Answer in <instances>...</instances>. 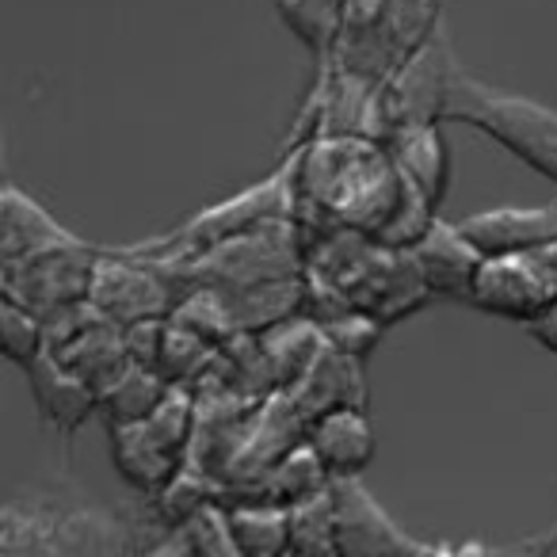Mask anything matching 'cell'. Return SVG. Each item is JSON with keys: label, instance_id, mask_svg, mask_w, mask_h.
Listing matches in <instances>:
<instances>
[{"label": "cell", "instance_id": "obj_32", "mask_svg": "<svg viewBox=\"0 0 557 557\" xmlns=\"http://www.w3.org/2000/svg\"><path fill=\"white\" fill-rule=\"evenodd\" d=\"M172 321H180V325L202 333L207 341H214L218 348H222V344H230L233 336H237V325H233L225 302L214 295V290H207V287H187L184 298H180V306L172 310Z\"/></svg>", "mask_w": 557, "mask_h": 557}, {"label": "cell", "instance_id": "obj_12", "mask_svg": "<svg viewBox=\"0 0 557 557\" xmlns=\"http://www.w3.org/2000/svg\"><path fill=\"white\" fill-rule=\"evenodd\" d=\"M336 511H341V557L371 554H443L450 546L409 534L359 478H333Z\"/></svg>", "mask_w": 557, "mask_h": 557}, {"label": "cell", "instance_id": "obj_11", "mask_svg": "<svg viewBox=\"0 0 557 557\" xmlns=\"http://www.w3.org/2000/svg\"><path fill=\"white\" fill-rule=\"evenodd\" d=\"M458 73V58L447 42V32H435L405 65H397L382 81V115L386 134L401 123H443L450 81Z\"/></svg>", "mask_w": 557, "mask_h": 557}, {"label": "cell", "instance_id": "obj_16", "mask_svg": "<svg viewBox=\"0 0 557 557\" xmlns=\"http://www.w3.org/2000/svg\"><path fill=\"white\" fill-rule=\"evenodd\" d=\"M485 256L557 245V202L546 207H493L458 222Z\"/></svg>", "mask_w": 557, "mask_h": 557}, {"label": "cell", "instance_id": "obj_24", "mask_svg": "<svg viewBox=\"0 0 557 557\" xmlns=\"http://www.w3.org/2000/svg\"><path fill=\"white\" fill-rule=\"evenodd\" d=\"M260 344H263V351H268L271 367H275L278 389H287L310 371L313 359L325 351L329 341L318 321L306 318V313H295V318L278 321V325L260 329Z\"/></svg>", "mask_w": 557, "mask_h": 557}, {"label": "cell", "instance_id": "obj_7", "mask_svg": "<svg viewBox=\"0 0 557 557\" xmlns=\"http://www.w3.org/2000/svg\"><path fill=\"white\" fill-rule=\"evenodd\" d=\"M100 256L103 245L77 237L65 240V245L16 256V260H0V298L24 306L39 318H50L65 306L88 302Z\"/></svg>", "mask_w": 557, "mask_h": 557}, {"label": "cell", "instance_id": "obj_21", "mask_svg": "<svg viewBox=\"0 0 557 557\" xmlns=\"http://www.w3.org/2000/svg\"><path fill=\"white\" fill-rule=\"evenodd\" d=\"M65 240H77V233L65 230L24 187L4 184V191H0V260H16V256L65 245Z\"/></svg>", "mask_w": 557, "mask_h": 557}, {"label": "cell", "instance_id": "obj_37", "mask_svg": "<svg viewBox=\"0 0 557 557\" xmlns=\"http://www.w3.org/2000/svg\"><path fill=\"white\" fill-rule=\"evenodd\" d=\"M516 549H527V554H546V549H557V519L539 534V539L523 542V546H516Z\"/></svg>", "mask_w": 557, "mask_h": 557}, {"label": "cell", "instance_id": "obj_17", "mask_svg": "<svg viewBox=\"0 0 557 557\" xmlns=\"http://www.w3.org/2000/svg\"><path fill=\"white\" fill-rule=\"evenodd\" d=\"M386 149L394 153L401 176L428 195L435 210L443 207L450 187V149L440 123H401L386 134Z\"/></svg>", "mask_w": 557, "mask_h": 557}, {"label": "cell", "instance_id": "obj_26", "mask_svg": "<svg viewBox=\"0 0 557 557\" xmlns=\"http://www.w3.org/2000/svg\"><path fill=\"white\" fill-rule=\"evenodd\" d=\"M172 382L164 379L157 367L131 363L111 386L100 389V417L111 424H138V420L153 417L157 405L169 397Z\"/></svg>", "mask_w": 557, "mask_h": 557}, {"label": "cell", "instance_id": "obj_22", "mask_svg": "<svg viewBox=\"0 0 557 557\" xmlns=\"http://www.w3.org/2000/svg\"><path fill=\"white\" fill-rule=\"evenodd\" d=\"M333 485V473L321 462V455L313 450L310 440H302L298 447H290L278 458L271 470H263L252 485H245L240 493H233L230 500H271V504H298L306 496L321 493Z\"/></svg>", "mask_w": 557, "mask_h": 557}, {"label": "cell", "instance_id": "obj_25", "mask_svg": "<svg viewBox=\"0 0 557 557\" xmlns=\"http://www.w3.org/2000/svg\"><path fill=\"white\" fill-rule=\"evenodd\" d=\"M240 557L290 554V508L271 500H225Z\"/></svg>", "mask_w": 557, "mask_h": 557}, {"label": "cell", "instance_id": "obj_5", "mask_svg": "<svg viewBox=\"0 0 557 557\" xmlns=\"http://www.w3.org/2000/svg\"><path fill=\"white\" fill-rule=\"evenodd\" d=\"M290 214H295V157L287 153L275 164V172H268L263 180L240 187L230 199L202 207L199 214L180 222L176 230L123 245V252L146 256V260H180V256L207 252L222 240L245 237V233L263 230V225L287 222Z\"/></svg>", "mask_w": 557, "mask_h": 557}, {"label": "cell", "instance_id": "obj_1", "mask_svg": "<svg viewBox=\"0 0 557 557\" xmlns=\"http://www.w3.org/2000/svg\"><path fill=\"white\" fill-rule=\"evenodd\" d=\"M295 157L298 237L321 230H359L382 237L405 202V180L382 138L325 134L287 149Z\"/></svg>", "mask_w": 557, "mask_h": 557}, {"label": "cell", "instance_id": "obj_9", "mask_svg": "<svg viewBox=\"0 0 557 557\" xmlns=\"http://www.w3.org/2000/svg\"><path fill=\"white\" fill-rule=\"evenodd\" d=\"M470 306L488 318L534 325L557 306V245L493 252L481 260Z\"/></svg>", "mask_w": 557, "mask_h": 557}, {"label": "cell", "instance_id": "obj_33", "mask_svg": "<svg viewBox=\"0 0 557 557\" xmlns=\"http://www.w3.org/2000/svg\"><path fill=\"white\" fill-rule=\"evenodd\" d=\"M321 329H325V341L333 344V348L348 351V356H356V359L371 356V351L379 348L382 333H386V325H382L379 318H371V313H363V310L341 313V318L325 321Z\"/></svg>", "mask_w": 557, "mask_h": 557}, {"label": "cell", "instance_id": "obj_6", "mask_svg": "<svg viewBox=\"0 0 557 557\" xmlns=\"http://www.w3.org/2000/svg\"><path fill=\"white\" fill-rule=\"evenodd\" d=\"M169 268L180 287H207L218 298H237L256 287H268L278 278H295L306 271L302 240H298L295 218L263 225L245 237L222 240L207 252L180 256V260H157Z\"/></svg>", "mask_w": 557, "mask_h": 557}, {"label": "cell", "instance_id": "obj_13", "mask_svg": "<svg viewBox=\"0 0 557 557\" xmlns=\"http://www.w3.org/2000/svg\"><path fill=\"white\" fill-rule=\"evenodd\" d=\"M409 252H412V260H417L432 298H458V302H470L473 278H478L485 252L466 237L462 225L435 218L432 230H428Z\"/></svg>", "mask_w": 557, "mask_h": 557}, {"label": "cell", "instance_id": "obj_31", "mask_svg": "<svg viewBox=\"0 0 557 557\" xmlns=\"http://www.w3.org/2000/svg\"><path fill=\"white\" fill-rule=\"evenodd\" d=\"M0 351L16 367H27L47 351V325L39 313L0 298Z\"/></svg>", "mask_w": 557, "mask_h": 557}, {"label": "cell", "instance_id": "obj_36", "mask_svg": "<svg viewBox=\"0 0 557 557\" xmlns=\"http://www.w3.org/2000/svg\"><path fill=\"white\" fill-rule=\"evenodd\" d=\"M382 9V0H344V27L348 24H367Z\"/></svg>", "mask_w": 557, "mask_h": 557}, {"label": "cell", "instance_id": "obj_30", "mask_svg": "<svg viewBox=\"0 0 557 557\" xmlns=\"http://www.w3.org/2000/svg\"><path fill=\"white\" fill-rule=\"evenodd\" d=\"M218 351H222V348H218L214 341H207L202 333H195V329H187V325H180V321L169 318L157 371H161L172 386H195V382H199L202 374L214 367Z\"/></svg>", "mask_w": 557, "mask_h": 557}, {"label": "cell", "instance_id": "obj_3", "mask_svg": "<svg viewBox=\"0 0 557 557\" xmlns=\"http://www.w3.org/2000/svg\"><path fill=\"white\" fill-rule=\"evenodd\" d=\"M298 240L306 275L336 290L351 310L379 318L386 329L432 302V290L409 248H394L359 230H321Z\"/></svg>", "mask_w": 557, "mask_h": 557}, {"label": "cell", "instance_id": "obj_27", "mask_svg": "<svg viewBox=\"0 0 557 557\" xmlns=\"http://www.w3.org/2000/svg\"><path fill=\"white\" fill-rule=\"evenodd\" d=\"M290 554L341 557V511H336L333 485L290 504Z\"/></svg>", "mask_w": 557, "mask_h": 557}, {"label": "cell", "instance_id": "obj_34", "mask_svg": "<svg viewBox=\"0 0 557 557\" xmlns=\"http://www.w3.org/2000/svg\"><path fill=\"white\" fill-rule=\"evenodd\" d=\"M164 329H169V318H146V321H134V325H123L131 363H141V367H157V363H161Z\"/></svg>", "mask_w": 557, "mask_h": 557}, {"label": "cell", "instance_id": "obj_28", "mask_svg": "<svg viewBox=\"0 0 557 557\" xmlns=\"http://www.w3.org/2000/svg\"><path fill=\"white\" fill-rule=\"evenodd\" d=\"M278 20L313 54V62L333 58L344 32V0H271Z\"/></svg>", "mask_w": 557, "mask_h": 557}, {"label": "cell", "instance_id": "obj_19", "mask_svg": "<svg viewBox=\"0 0 557 557\" xmlns=\"http://www.w3.org/2000/svg\"><path fill=\"white\" fill-rule=\"evenodd\" d=\"M287 389L295 394V401L302 405L310 420H318L321 412H329V409H341V405H363L367 409L363 359L325 344V351L313 359L310 371Z\"/></svg>", "mask_w": 557, "mask_h": 557}, {"label": "cell", "instance_id": "obj_14", "mask_svg": "<svg viewBox=\"0 0 557 557\" xmlns=\"http://www.w3.org/2000/svg\"><path fill=\"white\" fill-rule=\"evenodd\" d=\"M24 374H27V386H32L39 417L47 420L58 435H65V440H73V435L100 412V394H96L85 379H77L62 359L50 356V351H42L35 363H27Z\"/></svg>", "mask_w": 557, "mask_h": 557}, {"label": "cell", "instance_id": "obj_15", "mask_svg": "<svg viewBox=\"0 0 557 557\" xmlns=\"http://www.w3.org/2000/svg\"><path fill=\"white\" fill-rule=\"evenodd\" d=\"M306 440L313 443V450L321 455L333 478H363V470L379 455L374 424L363 405H341V409L321 412L310 424Z\"/></svg>", "mask_w": 557, "mask_h": 557}, {"label": "cell", "instance_id": "obj_20", "mask_svg": "<svg viewBox=\"0 0 557 557\" xmlns=\"http://www.w3.org/2000/svg\"><path fill=\"white\" fill-rule=\"evenodd\" d=\"M108 432H111V462H115L119 478L134 493L153 496L184 466V458L164 447L161 435L146 420H138V424H111Z\"/></svg>", "mask_w": 557, "mask_h": 557}, {"label": "cell", "instance_id": "obj_10", "mask_svg": "<svg viewBox=\"0 0 557 557\" xmlns=\"http://www.w3.org/2000/svg\"><path fill=\"white\" fill-rule=\"evenodd\" d=\"M180 298H184V287L169 275V268L146 260V256H131L123 248H103L92 275V290H88V302L115 325L172 318Z\"/></svg>", "mask_w": 557, "mask_h": 557}, {"label": "cell", "instance_id": "obj_35", "mask_svg": "<svg viewBox=\"0 0 557 557\" xmlns=\"http://www.w3.org/2000/svg\"><path fill=\"white\" fill-rule=\"evenodd\" d=\"M527 333H531L534 341L542 344V348L554 351V356H557V306L546 313V318H539L534 325H527Z\"/></svg>", "mask_w": 557, "mask_h": 557}, {"label": "cell", "instance_id": "obj_2", "mask_svg": "<svg viewBox=\"0 0 557 557\" xmlns=\"http://www.w3.org/2000/svg\"><path fill=\"white\" fill-rule=\"evenodd\" d=\"M161 539L153 516L70 488H24L0 504V557H131Z\"/></svg>", "mask_w": 557, "mask_h": 557}, {"label": "cell", "instance_id": "obj_8", "mask_svg": "<svg viewBox=\"0 0 557 557\" xmlns=\"http://www.w3.org/2000/svg\"><path fill=\"white\" fill-rule=\"evenodd\" d=\"M443 27V0H382L367 24H348L341 32L333 58L371 81H386Z\"/></svg>", "mask_w": 557, "mask_h": 557}, {"label": "cell", "instance_id": "obj_18", "mask_svg": "<svg viewBox=\"0 0 557 557\" xmlns=\"http://www.w3.org/2000/svg\"><path fill=\"white\" fill-rule=\"evenodd\" d=\"M47 351L62 359L77 379H85L96 394H100L103 386H111V382L131 367V351H126L123 325L108 321L103 313H96V318L88 321L85 329H77L70 341L54 344V348H47Z\"/></svg>", "mask_w": 557, "mask_h": 557}, {"label": "cell", "instance_id": "obj_23", "mask_svg": "<svg viewBox=\"0 0 557 557\" xmlns=\"http://www.w3.org/2000/svg\"><path fill=\"white\" fill-rule=\"evenodd\" d=\"M153 557L172 554V557H240L237 539H233V523H230V504L218 496V500L202 504L187 523L164 531L161 539L149 549Z\"/></svg>", "mask_w": 557, "mask_h": 557}, {"label": "cell", "instance_id": "obj_29", "mask_svg": "<svg viewBox=\"0 0 557 557\" xmlns=\"http://www.w3.org/2000/svg\"><path fill=\"white\" fill-rule=\"evenodd\" d=\"M218 496H222L218 481L207 478L202 470H195L191 462H184L169 481H164V488H157L153 496H146V508H149L153 523L161 527V534H164V531H172V527L187 523V519H191L202 504L218 500Z\"/></svg>", "mask_w": 557, "mask_h": 557}, {"label": "cell", "instance_id": "obj_4", "mask_svg": "<svg viewBox=\"0 0 557 557\" xmlns=\"http://www.w3.org/2000/svg\"><path fill=\"white\" fill-rule=\"evenodd\" d=\"M443 123H462L488 134L527 169L557 184V111L546 103L488 85L458 65L447 108H443Z\"/></svg>", "mask_w": 557, "mask_h": 557}]
</instances>
